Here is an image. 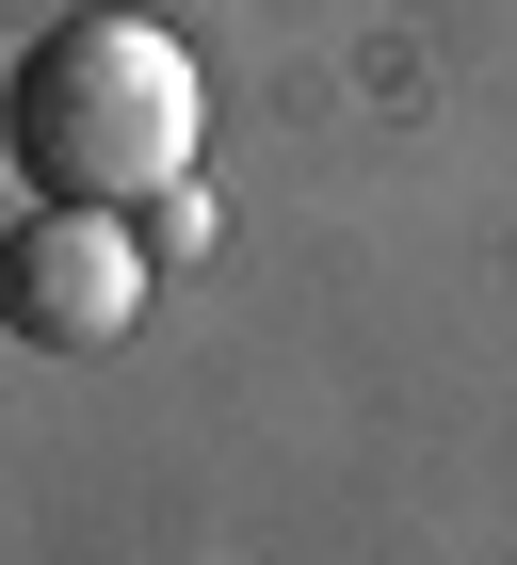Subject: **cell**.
Segmentation results:
<instances>
[{"mask_svg":"<svg viewBox=\"0 0 517 565\" xmlns=\"http://www.w3.org/2000/svg\"><path fill=\"white\" fill-rule=\"evenodd\" d=\"M129 307H146V226L129 211H17L0 226V323L33 355H97V340H129Z\"/></svg>","mask_w":517,"mask_h":565,"instance_id":"cell-2","label":"cell"},{"mask_svg":"<svg viewBox=\"0 0 517 565\" xmlns=\"http://www.w3.org/2000/svg\"><path fill=\"white\" fill-rule=\"evenodd\" d=\"M194 130H211V97H194V49L162 17H49L17 49V82H0V162L33 178L49 211H146V194H178Z\"/></svg>","mask_w":517,"mask_h":565,"instance_id":"cell-1","label":"cell"}]
</instances>
